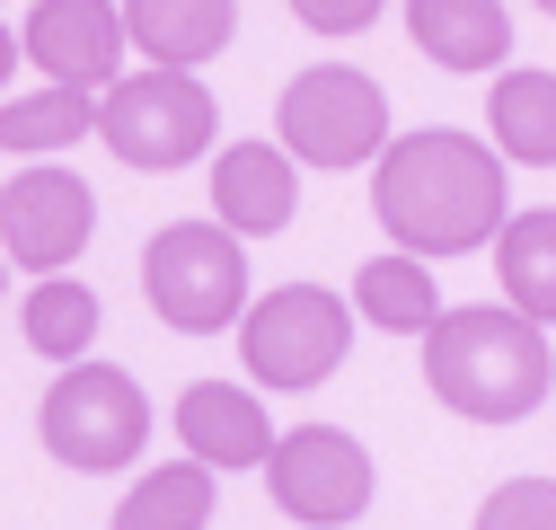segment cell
Here are the masks:
<instances>
[{
  "label": "cell",
  "instance_id": "obj_1",
  "mask_svg": "<svg viewBox=\"0 0 556 530\" xmlns=\"http://www.w3.org/2000/svg\"><path fill=\"white\" fill-rule=\"evenodd\" d=\"M371 222L397 239V256H477L485 239L513 230V168L495 142L459 124H415L371 168Z\"/></svg>",
  "mask_w": 556,
  "mask_h": 530
},
{
  "label": "cell",
  "instance_id": "obj_12",
  "mask_svg": "<svg viewBox=\"0 0 556 530\" xmlns=\"http://www.w3.org/2000/svg\"><path fill=\"white\" fill-rule=\"evenodd\" d=\"M177 442H186V459H203L222 478V469H265L283 433L265 425V398L248 380H194L177 398Z\"/></svg>",
  "mask_w": 556,
  "mask_h": 530
},
{
  "label": "cell",
  "instance_id": "obj_9",
  "mask_svg": "<svg viewBox=\"0 0 556 530\" xmlns=\"http://www.w3.org/2000/svg\"><path fill=\"white\" fill-rule=\"evenodd\" d=\"M89 230H98V194H89L80 168L53 160V168H18L10 186H0V256L27 265L36 283L72 275V256L89 248Z\"/></svg>",
  "mask_w": 556,
  "mask_h": 530
},
{
  "label": "cell",
  "instance_id": "obj_23",
  "mask_svg": "<svg viewBox=\"0 0 556 530\" xmlns=\"http://www.w3.org/2000/svg\"><path fill=\"white\" fill-rule=\"evenodd\" d=\"M18 62H27V45H18L10 27H0V89H10V72H18Z\"/></svg>",
  "mask_w": 556,
  "mask_h": 530
},
{
  "label": "cell",
  "instance_id": "obj_6",
  "mask_svg": "<svg viewBox=\"0 0 556 530\" xmlns=\"http://www.w3.org/2000/svg\"><path fill=\"white\" fill-rule=\"evenodd\" d=\"M142 292L177 337H222L248 327L256 292H248V239H230L222 222H168L142 248Z\"/></svg>",
  "mask_w": 556,
  "mask_h": 530
},
{
  "label": "cell",
  "instance_id": "obj_4",
  "mask_svg": "<svg viewBox=\"0 0 556 530\" xmlns=\"http://www.w3.org/2000/svg\"><path fill=\"white\" fill-rule=\"evenodd\" d=\"M98 142L124 160V168H151V177H168V168H194V160H222L213 142H222V106H213V89H203L194 72H124L106 98H98Z\"/></svg>",
  "mask_w": 556,
  "mask_h": 530
},
{
  "label": "cell",
  "instance_id": "obj_21",
  "mask_svg": "<svg viewBox=\"0 0 556 530\" xmlns=\"http://www.w3.org/2000/svg\"><path fill=\"white\" fill-rule=\"evenodd\" d=\"M477 530H556V478H504L477 504Z\"/></svg>",
  "mask_w": 556,
  "mask_h": 530
},
{
  "label": "cell",
  "instance_id": "obj_7",
  "mask_svg": "<svg viewBox=\"0 0 556 530\" xmlns=\"http://www.w3.org/2000/svg\"><path fill=\"white\" fill-rule=\"evenodd\" d=\"M354 354V301H336L327 283H274L248 327H239V363L256 389H318Z\"/></svg>",
  "mask_w": 556,
  "mask_h": 530
},
{
  "label": "cell",
  "instance_id": "obj_16",
  "mask_svg": "<svg viewBox=\"0 0 556 530\" xmlns=\"http://www.w3.org/2000/svg\"><path fill=\"white\" fill-rule=\"evenodd\" d=\"M98 132V98L89 89H18L0 98V151L27 160V168H53L72 142Z\"/></svg>",
  "mask_w": 556,
  "mask_h": 530
},
{
  "label": "cell",
  "instance_id": "obj_15",
  "mask_svg": "<svg viewBox=\"0 0 556 530\" xmlns=\"http://www.w3.org/2000/svg\"><path fill=\"white\" fill-rule=\"evenodd\" d=\"M344 301H354V318L389 327V337H433V327L451 318V310H442V283H433V265H425V256H397V248L363 256Z\"/></svg>",
  "mask_w": 556,
  "mask_h": 530
},
{
  "label": "cell",
  "instance_id": "obj_5",
  "mask_svg": "<svg viewBox=\"0 0 556 530\" xmlns=\"http://www.w3.org/2000/svg\"><path fill=\"white\" fill-rule=\"evenodd\" d=\"M36 442L80 478H115L142 459L151 442V389L132 380L124 363H80V371H53L45 407H36Z\"/></svg>",
  "mask_w": 556,
  "mask_h": 530
},
{
  "label": "cell",
  "instance_id": "obj_22",
  "mask_svg": "<svg viewBox=\"0 0 556 530\" xmlns=\"http://www.w3.org/2000/svg\"><path fill=\"white\" fill-rule=\"evenodd\" d=\"M309 36H363V27H380L389 10H380V0H301V10H292Z\"/></svg>",
  "mask_w": 556,
  "mask_h": 530
},
{
  "label": "cell",
  "instance_id": "obj_18",
  "mask_svg": "<svg viewBox=\"0 0 556 530\" xmlns=\"http://www.w3.org/2000/svg\"><path fill=\"white\" fill-rule=\"evenodd\" d=\"M213 513H222V478L203 459H160V469H142L124 487L106 530H203Z\"/></svg>",
  "mask_w": 556,
  "mask_h": 530
},
{
  "label": "cell",
  "instance_id": "obj_8",
  "mask_svg": "<svg viewBox=\"0 0 556 530\" xmlns=\"http://www.w3.org/2000/svg\"><path fill=\"white\" fill-rule=\"evenodd\" d=\"M265 487H274V504H283L301 530H344V521L371 513L380 459L344 425H292L283 442H274V459H265Z\"/></svg>",
  "mask_w": 556,
  "mask_h": 530
},
{
  "label": "cell",
  "instance_id": "obj_2",
  "mask_svg": "<svg viewBox=\"0 0 556 530\" xmlns=\"http://www.w3.org/2000/svg\"><path fill=\"white\" fill-rule=\"evenodd\" d=\"M556 380L547 327H530L521 310L485 301V310H451L425 337V389L468 425H521Z\"/></svg>",
  "mask_w": 556,
  "mask_h": 530
},
{
  "label": "cell",
  "instance_id": "obj_13",
  "mask_svg": "<svg viewBox=\"0 0 556 530\" xmlns=\"http://www.w3.org/2000/svg\"><path fill=\"white\" fill-rule=\"evenodd\" d=\"M406 36L433 72H459V80L513 72V10L504 0H406Z\"/></svg>",
  "mask_w": 556,
  "mask_h": 530
},
{
  "label": "cell",
  "instance_id": "obj_10",
  "mask_svg": "<svg viewBox=\"0 0 556 530\" xmlns=\"http://www.w3.org/2000/svg\"><path fill=\"white\" fill-rule=\"evenodd\" d=\"M18 45H27V62L45 72V89H89V98H106L115 80H124V10L115 0H36L27 10V27H18Z\"/></svg>",
  "mask_w": 556,
  "mask_h": 530
},
{
  "label": "cell",
  "instance_id": "obj_24",
  "mask_svg": "<svg viewBox=\"0 0 556 530\" xmlns=\"http://www.w3.org/2000/svg\"><path fill=\"white\" fill-rule=\"evenodd\" d=\"M0 301H10V256H0Z\"/></svg>",
  "mask_w": 556,
  "mask_h": 530
},
{
  "label": "cell",
  "instance_id": "obj_11",
  "mask_svg": "<svg viewBox=\"0 0 556 530\" xmlns=\"http://www.w3.org/2000/svg\"><path fill=\"white\" fill-rule=\"evenodd\" d=\"M292 213H301V160L283 142L256 132V142H230L213 160V222L230 239H274L292 230Z\"/></svg>",
  "mask_w": 556,
  "mask_h": 530
},
{
  "label": "cell",
  "instance_id": "obj_3",
  "mask_svg": "<svg viewBox=\"0 0 556 530\" xmlns=\"http://www.w3.org/2000/svg\"><path fill=\"white\" fill-rule=\"evenodd\" d=\"M274 142H283L301 168H380L389 160V89L354 62H309V72L283 80L274 98Z\"/></svg>",
  "mask_w": 556,
  "mask_h": 530
},
{
  "label": "cell",
  "instance_id": "obj_19",
  "mask_svg": "<svg viewBox=\"0 0 556 530\" xmlns=\"http://www.w3.org/2000/svg\"><path fill=\"white\" fill-rule=\"evenodd\" d=\"M18 327H27V354H45L53 371H80V363H98L89 345H98V327H106V301L80 275H53V283L27 292Z\"/></svg>",
  "mask_w": 556,
  "mask_h": 530
},
{
  "label": "cell",
  "instance_id": "obj_17",
  "mask_svg": "<svg viewBox=\"0 0 556 530\" xmlns=\"http://www.w3.org/2000/svg\"><path fill=\"white\" fill-rule=\"evenodd\" d=\"M485 142L504 168H556V72H504L485 89Z\"/></svg>",
  "mask_w": 556,
  "mask_h": 530
},
{
  "label": "cell",
  "instance_id": "obj_14",
  "mask_svg": "<svg viewBox=\"0 0 556 530\" xmlns=\"http://www.w3.org/2000/svg\"><path fill=\"white\" fill-rule=\"evenodd\" d=\"M124 36L151 72H203L213 53H230L239 10L230 0H124Z\"/></svg>",
  "mask_w": 556,
  "mask_h": 530
},
{
  "label": "cell",
  "instance_id": "obj_20",
  "mask_svg": "<svg viewBox=\"0 0 556 530\" xmlns=\"http://www.w3.org/2000/svg\"><path fill=\"white\" fill-rule=\"evenodd\" d=\"M495 283H504V310H521L530 327H556V204L513 213V230L495 239Z\"/></svg>",
  "mask_w": 556,
  "mask_h": 530
}]
</instances>
